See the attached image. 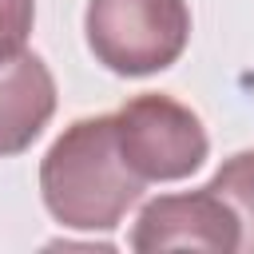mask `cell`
<instances>
[{"label": "cell", "mask_w": 254, "mask_h": 254, "mask_svg": "<svg viewBox=\"0 0 254 254\" xmlns=\"http://www.w3.org/2000/svg\"><path fill=\"white\" fill-rule=\"evenodd\" d=\"M36 20V0H0V56L24 52Z\"/></svg>", "instance_id": "7"}, {"label": "cell", "mask_w": 254, "mask_h": 254, "mask_svg": "<svg viewBox=\"0 0 254 254\" xmlns=\"http://www.w3.org/2000/svg\"><path fill=\"white\" fill-rule=\"evenodd\" d=\"M238 246H242L238 214L210 187H198L187 194H159L139 210V218L131 226V250H218V254H230Z\"/></svg>", "instance_id": "4"}, {"label": "cell", "mask_w": 254, "mask_h": 254, "mask_svg": "<svg viewBox=\"0 0 254 254\" xmlns=\"http://www.w3.org/2000/svg\"><path fill=\"white\" fill-rule=\"evenodd\" d=\"M83 32L95 64L115 75H155L190 40L187 0H87Z\"/></svg>", "instance_id": "2"}, {"label": "cell", "mask_w": 254, "mask_h": 254, "mask_svg": "<svg viewBox=\"0 0 254 254\" xmlns=\"http://www.w3.org/2000/svg\"><path fill=\"white\" fill-rule=\"evenodd\" d=\"M206 187L214 194H222L230 202V210L238 214V226H242V246L238 250H250L254 254V151L230 155L214 171V179Z\"/></svg>", "instance_id": "6"}, {"label": "cell", "mask_w": 254, "mask_h": 254, "mask_svg": "<svg viewBox=\"0 0 254 254\" xmlns=\"http://www.w3.org/2000/svg\"><path fill=\"white\" fill-rule=\"evenodd\" d=\"M56 115V79L36 52L0 56V159L28 151Z\"/></svg>", "instance_id": "5"}, {"label": "cell", "mask_w": 254, "mask_h": 254, "mask_svg": "<svg viewBox=\"0 0 254 254\" xmlns=\"http://www.w3.org/2000/svg\"><path fill=\"white\" fill-rule=\"evenodd\" d=\"M143 179L127 167L115 115L67 123L40 159V194L48 214L71 230H115L139 202Z\"/></svg>", "instance_id": "1"}, {"label": "cell", "mask_w": 254, "mask_h": 254, "mask_svg": "<svg viewBox=\"0 0 254 254\" xmlns=\"http://www.w3.org/2000/svg\"><path fill=\"white\" fill-rule=\"evenodd\" d=\"M115 135H119V151H123L127 167L143 183L187 179L210 155L202 119L187 103L159 95V91L127 99L115 111Z\"/></svg>", "instance_id": "3"}]
</instances>
